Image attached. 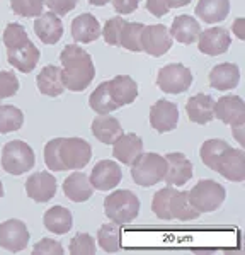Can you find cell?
I'll list each match as a JSON object with an SVG mask.
<instances>
[{"label": "cell", "instance_id": "34", "mask_svg": "<svg viewBox=\"0 0 245 255\" xmlns=\"http://www.w3.org/2000/svg\"><path fill=\"white\" fill-rule=\"evenodd\" d=\"M143 24L140 22H124L121 31V39H120V46L124 49H129L133 53H140L143 51L141 48V32H143Z\"/></svg>", "mask_w": 245, "mask_h": 255}, {"label": "cell", "instance_id": "26", "mask_svg": "<svg viewBox=\"0 0 245 255\" xmlns=\"http://www.w3.org/2000/svg\"><path fill=\"white\" fill-rule=\"evenodd\" d=\"M101 36V26L92 14H80L72 20V38L77 43L87 44Z\"/></svg>", "mask_w": 245, "mask_h": 255}, {"label": "cell", "instance_id": "2", "mask_svg": "<svg viewBox=\"0 0 245 255\" xmlns=\"http://www.w3.org/2000/svg\"><path fill=\"white\" fill-rule=\"evenodd\" d=\"M61 82L65 89L72 92H82L92 84L96 77V67L85 49L77 44H67L60 53Z\"/></svg>", "mask_w": 245, "mask_h": 255}, {"label": "cell", "instance_id": "29", "mask_svg": "<svg viewBox=\"0 0 245 255\" xmlns=\"http://www.w3.org/2000/svg\"><path fill=\"white\" fill-rule=\"evenodd\" d=\"M194 12L203 22H222L230 12V2L228 0H199Z\"/></svg>", "mask_w": 245, "mask_h": 255}, {"label": "cell", "instance_id": "48", "mask_svg": "<svg viewBox=\"0 0 245 255\" xmlns=\"http://www.w3.org/2000/svg\"><path fill=\"white\" fill-rule=\"evenodd\" d=\"M3 197V184H2V180H0V199Z\"/></svg>", "mask_w": 245, "mask_h": 255}, {"label": "cell", "instance_id": "20", "mask_svg": "<svg viewBox=\"0 0 245 255\" xmlns=\"http://www.w3.org/2000/svg\"><path fill=\"white\" fill-rule=\"evenodd\" d=\"M186 113L193 123L208 125L215 119V99L210 94H196L187 99Z\"/></svg>", "mask_w": 245, "mask_h": 255}, {"label": "cell", "instance_id": "41", "mask_svg": "<svg viewBox=\"0 0 245 255\" xmlns=\"http://www.w3.org/2000/svg\"><path fill=\"white\" fill-rule=\"evenodd\" d=\"M32 254L41 255V254H56V255H63L65 249L58 240H53V238H43L41 242H38L32 247Z\"/></svg>", "mask_w": 245, "mask_h": 255}, {"label": "cell", "instance_id": "42", "mask_svg": "<svg viewBox=\"0 0 245 255\" xmlns=\"http://www.w3.org/2000/svg\"><path fill=\"white\" fill-rule=\"evenodd\" d=\"M44 5L50 9V12L61 17V15H67L68 12L75 9L77 0H44Z\"/></svg>", "mask_w": 245, "mask_h": 255}, {"label": "cell", "instance_id": "28", "mask_svg": "<svg viewBox=\"0 0 245 255\" xmlns=\"http://www.w3.org/2000/svg\"><path fill=\"white\" fill-rule=\"evenodd\" d=\"M170 36L172 39H177V43L182 44H193L198 39L199 32H201V26L194 17L191 15H177L170 27Z\"/></svg>", "mask_w": 245, "mask_h": 255}, {"label": "cell", "instance_id": "15", "mask_svg": "<svg viewBox=\"0 0 245 255\" xmlns=\"http://www.w3.org/2000/svg\"><path fill=\"white\" fill-rule=\"evenodd\" d=\"M179 123V109L177 104L165 99H160L150 109V125L158 133H169L177 128Z\"/></svg>", "mask_w": 245, "mask_h": 255}, {"label": "cell", "instance_id": "27", "mask_svg": "<svg viewBox=\"0 0 245 255\" xmlns=\"http://www.w3.org/2000/svg\"><path fill=\"white\" fill-rule=\"evenodd\" d=\"M36 85L39 92L48 97H58L65 92V85L61 82V68L56 65H46L36 77Z\"/></svg>", "mask_w": 245, "mask_h": 255}, {"label": "cell", "instance_id": "25", "mask_svg": "<svg viewBox=\"0 0 245 255\" xmlns=\"http://www.w3.org/2000/svg\"><path fill=\"white\" fill-rule=\"evenodd\" d=\"M91 131L104 145H113L118 138L122 134V126L120 125L116 118H111L109 114H101L99 118H96L91 125Z\"/></svg>", "mask_w": 245, "mask_h": 255}, {"label": "cell", "instance_id": "37", "mask_svg": "<svg viewBox=\"0 0 245 255\" xmlns=\"http://www.w3.org/2000/svg\"><path fill=\"white\" fill-rule=\"evenodd\" d=\"M29 38H27V32L24 29L20 24H15V22H10L7 24L5 31H3V44L9 48H19L22 44L29 43Z\"/></svg>", "mask_w": 245, "mask_h": 255}, {"label": "cell", "instance_id": "12", "mask_svg": "<svg viewBox=\"0 0 245 255\" xmlns=\"http://www.w3.org/2000/svg\"><path fill=\"white\" fill-rule=\"evenodd\" d=\"M215 118L232 128L245 126V104L239 96H223L215 101Z\"/></svg>", "mask_w": 245, "mask_h": 255}, {"label": "cell", "instance_id": "47", "mask_svg": "<svg viewBox=\"0 0 245 255\" xmlns=\"http://www.w3.org/2000/svg\"><path fill=\"white\" fill-rule=\"evenodd\" d=\"M109 0H89V3L91 5H96V7H102V5H106Z\"/></svg>", "mask_w": 245, "mask_h": 255}, {"label": "cell", "instance_id": "22", "mask_svg": "<svg viewBox=\"0 0 245 255\" xmlns=\"http://www.w3.org/2000/svg\"><path fill=\"white\" fill-rule=\"evenodd\" d=\"M41 58L39 49L32 44V41L22 44L19 48H9L7 49V60L14 68H17L22 73H29L36 68L38 61Z\"/></svg>", "mask_w": 245, "mask_h": 255}, {"label": "cell", "instance_id": "1", "mask_svg": "<svg viewBox=\"0 0 245 255\" xmlns=\"http://www.w3.org/2000/svg\"><path fill=\"white\" fill-rule=\"evenodd\" d=\"M92 158V148L82 138H55L44 146V163L53 172L82 170Z\"/></svg>", "mask_w": 245, "mask_h": 255}, {"label": "cell", "instance_id": "45", "mask_svg": "<svg viewBox=\"0 0 245 255\" xmlns=\"http://www.w3.org/2000/svg\"><path fill=\"white\" fill-rule=\"evenodd\" d=\"M232 31H234V34L237 36L239 39H245V19H237L234 22V27H232Z\"/></svg>", "mask_w": 245, "mask_h": 255}, {"label": "cell", "instance_id": "46", "mask_svg": "<svg viewBox=\"0 0 245 255\" xmlns=\"http://www.w3.org/2000/svg\"><path fill=\"white\" fill-rule=\"evenodd\" d=\"M165 3L169 5V9H179V7H186L187 3H191V0H165Z\"/></svg>", "mask_w": 245, "mask_h": 255}, {"label": "cell", "instance_id": "36", "mask_svg": "<svg viewBox=\"0 0 245 255\" xmlns=\"http://www.w3.org/2000/svg\"><path fill=\"white\" fill-rule=\"evenodd\" d=\"M10 7L20 17H38L44 12V0H10Z\"/></svg>", "mask_w": 245, "mask_h": 255}, {"label": "cell", "instance_id": "11", "mask_svg": "<svg viewBox=\"0 0 245 255\" xmlns=\"http://www.w3.org/2000/svg\"><path fill=\"white\" fill-rule=\"evenodd\" d=\"M141 48L152 56H163L172 48V36L163 24L145 26L141 32Z\"/></svg>", "mask_w": 245, "mask_h": 255}, {"label": "cell", "instance_id": "43", "mask_svg": "<svg viewBox=\"0 0 245 255\" xmlns=\"http://www.w3.org/2000/svg\"><path fill=\"white\" fill-rule=\"evenodd\" d=\"M111 2H113L114 10L121 15L133 14V12L138 9V5H140V0H111Z\"/></svg>", "mask_w": 245, "mask_h": 255}, {"label": "cell", "instance_id": "23", "mask_svg": "<svg viewBox=\"0 0 245 255\" xmlns=\"http://www.w3.org/2000/svg\"><path fill=\"white\" fill-rule=\"evenodd\" d=\"M94 187L84 172H73L63 182V194L73 203H85L92 197Z\"/></svg>", "mask_w": 245, "mask_h": 255}, {"label": "cell", "instance_id": "35", "mask_svg": "<svg viewBox=\"0 0 245 255\" xmlns=\"http://www.w3.org/2000/svg\"><path fill=\"white\" fill-rule=\"evenodd\" d=\"M230 146L227 141L223 139H208L201 145V150H199V157H201V162L206 165L208 168L213 170L216 160L222 157V153L227 148Z\"/></svg>", "mask_w": 245, "mask_h": 255}, {"label": "cell", "instance_id": "14", "mask_svg": "<svg viewBox=\"0 0 245 255\" xmlns=\"http://www.w3.org/2000/svg\"><path fill=\"white\" fill-rule=\"evenodd\" d=\"M198 49L208 56H218L227 53L230 48L232 36L225 27H210L206 31H201L198 36Z\"/></svg>", "mask_w": 245, "mask_h": 255}, {"label": "cell", "instance_id": "24", "mask_svg": "<svg viewBox=\"0 0 245 255\" xmlns=\"http://www.w3.org/2000/svg\"><path fill=\"white\" fill-rule=\"evenodd\" d=\"M208 80L216 90H232L239 85L240 70L235 63H220L211 68Z\"/></svg>", "mask_w": 245, "mask_h": 255}, {"label": "cell", "instance_id": "18", "mask_svg": "<svg viewBox=\"0 0 245 255\" xmlns=\"http://www.w3.org/2000/svg\"><path fill=\"white\" fill-rule=\"evenodd\" d=\"M109 96L118 108L128 106L136 101L138 97V84L136 80L128 75H118L114 79L108 80Z\"/></svg>", "mask_w": 245, "mask_h": 255}, {"label": "cell", "instance_id": "39", "mask_svg": "<svg viewBox=\"0 0 245 255\" xmlns=\"http://www.w3.org/2000/svg\"><path fill=\"white\" fill-rule=\"evenodd\" d=\"M70 254L73 255H92L96 254V240L89 235V233H77L75 237L72 238L70 247H68Z\"/></svg>", "mask_w": 245, "mask_h": 255}, {"label": "cell", "instance_id": "21", "mask_svg": "<svg viewBox=\"0 0 245 255\" xmlns=\"http://www.w3.org/2000/svg\"><path fill=\"white\" fill-rule=\"evenodd\" d=\"M34 32L44 44H56L63 36V24L53 12H43L34 20Z\"/></svg>", "mask_w": 245, "mask_h": 255}, {"label": "cell", "instance_id": "33", "mask_svg": "<svg viewBox=\"0 0 245 255\" xmlns=\"http://www.w3.org/2000/svg\"><path fill=\"white\" fill-rule=\"evenodd\" d=\"M89 106L97 114H109L118 109V106L114 104L111 96H109L108 82H102V84L97 85V89L89 97Z\"/></svg>", "mask_w": 245, "mask_h": 255}, {"label": "cell", "instance_id": "17", "mask_svg": "<svg viewBox=\"0 0 245 255\" xmlns=\"http://www.w3.org/2000/svg\"><path fill=\"white\" fill-rule=\"evenodd\" d=\"M26 192L36 203H48L56 194V179L50 172H36L26 182Z\"/></svg>", "mask_w": 245, "mask_h": 255}, {"label": "cell", "instance_id": "19", "mask_svg": "<svg viewBox=\"0 0 245 255\" xmlns=\"http://www.w3.org/2000/svg\"><path fill=\"white\" fill-rule=\"evenodd\" d=\"M143 153V139L133 133H122L116 141L113 143V157L121 162L122 165L131 163Z\"/></svg>", "mask_w": 245, "mask_h": 255}, {"label": "cell", "instance_id": "38", "mask_svg": "<svg viewBox=\"0 0 245 255\" xmlns=\"http://www.w3.org/2000/svg\"><path fill=\"white\" fill-rule=\"evenodd\" d=\"M126 20H122L121 17H113L108 19L104 24V27L101 29L102 32V38L108 44L111 46H120V39H121V31L122 26H124Z\"/></svg>", "mask_w": 245, "mask_h": 255}, {"label": "cell", "instance_id": "5", "mask_svg": "<svg viewBox=\"0 0 245 255\" xmlns=\"http://www.w3.org/2000/svg\"><path fill=\"white\" fill-rule=\"evenodd\" d=\"M167 162L158 153H141L131 163V177L141 187H152L163 180Z\"/></svg>", "mask_w": 245, "mask_h": 255}, {"label": "cell", "instance_id": "8", "mask_svg": "<svg viewBox=\"0 0 245 255\" xmlns=\"http://www.w3.org/2000/svg\"><path fill=\"white\" fill-rule=\"evenodd\" d=\"M193 73L182 63H170L158 70L157 85L167 94H182L193 84Z\"/></svg>", "mask_w": 245, "mask_h": 255}, {"label": "cell", "instance_id": "6", "mask_svg": "<svg viewBox=\"0 0 245 255\" xmlns=\"http://www.w3.org/2000/svg\"><path fill=\"white\" fill-rule=\"evenodd\" d=\"M34 151L27 143L14 139L2 150V167L10 175H22L34 167Z\"/></svg>", "mask_w": 245, "mask_h": 255}, {"label": "cell", "instance_id": "31", "mask_svg": "<svg viewBox=\"0 0 245 255\" xmlns=\"http://www.w3.org/2000/svg\"><path fill=\"white\" fill-rule=\"evenodd\" d=\"M97 244L104 252H118L121 249V226L116 223L102 225L97 232Z\"/></svg>", "mask_w": 245, "mask_h": 255}, {"label": "cell", "instance_id": "9", "mask_svg": "<svg viewBox=\"0 0 245 255\" xmlns=\"http://www.w3.org/2000/svg\"><path fill=\"white\" fill-rule=\"evenodd\" d=\"M215 172H218L223 179L230 182H242L245 180V153L244 150L228 146L222 153V157L216 160Z\"/></svg>", "mask_w": 245, "mask_h": 255}, {"label": "cell", "instance_id": "3", "mask_svg": "<svg viewBox=\"0 0 245 255\" xmlns=\"http://www.w3.org/2000/svg\"><path fill=\"white\" fill-rule=\"evenodd\" d=\"M152 211L160 220H196L201 213L189 201L187 191H177L172 186L163 187L155 192L152 201Z\"/></svg>", "mask_w": 245, "mask_h": 255}, {"label": "cell", "instance_id": "30", "mask_svg": "<svg viewBox=\"0 0 245 255\" xmlns=\"http://www.w3.org/2000/svg\"><path fill=\"white\" fill-rule=\"evenodd\" d=\"M43 223L48 232L55 233V235H65L72 230V213L63 206H53L44 213Z\"/></svg>", "mask_w": 245, "mask_h": 255}, {"label": "cell", "instance_id": "7", "mask_svg": "<svg viewBox=\"0 0 245 255\" xmlns=\"http://www.w3.org/2000/svg\"><path fill=\"white\" fill-rule=\"evenodd\" d=\"M189 196L191 204L198 209L199 213H211L216 211L225 201V192L223 186H220L218 182L211 179H204L199 180L196 186L187 192Z\"/></svg>", "mask_w": 245, "mask_h": 255}, {"label": "cell", "instance_id": "10", "mask_svg": "<svg viewBox=\"0 0 245 255\" xmlns=\"http://www.w3.org/2000/svg\"><path fill=\"white\" fill-rule=\"evenodd\" d=\"M29 230L24 221L7 220L0 223V247L9 252H20L29 244Z\"/></svg>", "mask_w": 245, "mask_h": 255}, {"label": "cell", "instance_id": "40", "mask_svg": "<svg viewBox=\"0 0 245 255\" xmlns=\"http://www.w3.org/2000/svg\"><path fill=\"white\" fill-rule=\"evenodd\" d=\"M19 92V80L14 72H0V99L12 97Z\"/></svg>", "mask_w": 245, "mask_h": 255}, {"label": "cell", "instance_id": "16", "mask_svg": "<svg viewBox=\"0 0 245 255\" xmlns=\"http://www.w3.org/2000/svg\"><path fill=\"white\" fill-rule=\"evenodd\" d=\"M165 162L167 168L163 180L167 186H184L193 177V163L184 153H177V151L167 153Z\"/></svg>", "mask_w": 245, "mask_h": 255}, {"label": "cell", "instance_id": "13", "mask_svg": "<svg viewBox=\"0 0 245 255\" xmlns=\"http://www.w3.org/2000/svg\"><path fill=\"white\" fill-rule=\"evenodd\" d=\"M122 179L121 167L113 160H101L94 165L91 172V186L97 191H111L116 186H120Z\"/></svg>", "mask_w": 245, "mask_h": 255}, {"label": "cell", "instance_id": "4", "mask_svg": "<svg viewBox=\"0 0 245 255\" xmlns=\"http://www.w3.org/2000/svg\"><path fill=\"white\" fill-rule=\"evenodd\" d=\"M104 215L116 225L131 223L140 215V199L133 191H114L104 199Z\"/></svg>", "mask_w": 245, "mask_h": 255}, {"label": "cell", "instance_id": "32", "mask_svg": "<svg viewBox=\"0 0 245 255\" xmlns=\"http://www.w3.org/2000/svg\"><path fill=\"white\" fill-rule=\"evenodd\" d=\"M24 125V113L15 106H0V133L19 131Z\"/></svg>", "mask_w": 245, "mask_h": 255}, {"label": "cell", "instance_id": "44", "mask_svg": "<svg viewBox=\"0 0 245 255\" xmlns=\"http://www.w3.org/2000/svg\"><path fill=\"white\" fill-rule=\"evenodd\" d=\"M146 10L155 17H163L169 14V5L165 3V0H146Z\"/></svg>", "mask_w": 245, "mask_h": 255}]
</instances>
